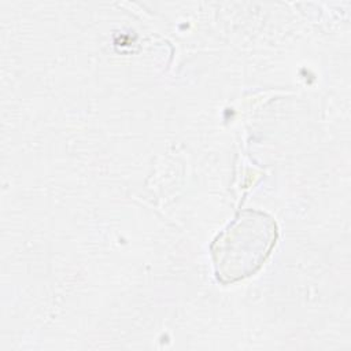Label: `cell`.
Here are the masks:
<instances>
[{"mask_svg": "<svg viewBox=\"0 0 351 351\" xmlns=\"http://www.w3.org/2000/svg\"><path fill=\"white\" fill-rule=\"evenodd\" d=\"M277 239L278 226L270 214L255 208L239 211L210 245L217 280L232 284L255 274Z\"/></svg>", "mask_w": 351, "mask_h": 351, "instance_id": "cell-1", "label": "cell"}]
</instances>
